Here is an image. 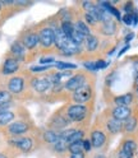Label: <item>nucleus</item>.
<instances>
[{"instance_id": "obj_1", "label": "nucleus", "mask_w": 138, "mask_h": 158, "mask_svg": "<svg viewBox=\"0 0 138 158\" xmlns=\"http://www.w3.org/2000/svg\"><path fill=\"white\" fill-rule=\"evenodd\" d=\"M29 77H31L29 73L19 72L18 74L8 78L5 81L4 85L8 89V92L12 94L13 98L23 100V98L27 97V93H28V89H29Z\"/></svg>"}, {"instance_id": "obj_2", "label": "nucleus", "mask_w": 138, "mask_h": 158, "mask_svg": "<svg viewBox=\"0 0 138 158\" xmlns=\"http://www.w3.org/2000/svg\"><path fill=\"white\" fill-rule=\"evenodd\" d=\"M18 41L23 45V47L29 54V61L35 59V55L37 50H40V42H38V33H37V27L36 24L28 26L23 28L18 35Z\"/></svg>"}, {"instance_id": "obj_3", "label": "nucleus", "mask_w": 138, "mask_h": 158, "mask_svg": "<svg viewBox=\"0 0 138 158\" xmlns=\"http://www.w3.org/2000/svg\"><path fill=\"white\" fill-rule=\"evenodd\" d=\"M35 130V124L29 117H21L17 118L15 121H13L11 125H8L5 129L2 130L3 135L6 138H18L28 135Z\"/></svg>"}, {"instance_id": "obj_4", "label": "nucleus", "mask_w": 138, "mask_h": 158, "mask_svg": "<svg viewBox=\"0 0 138 158\" xmlns=\"http://www.w3.org/2000/svg\"><path fill=\"white\" fill-rule=\"evenodd\" d=\"M38 33V42H40L41 51H50L54 48L55 44V26L50 22H41L36 24Z\"/></svg>"}, {"instance_id": "obj_5", "label": "nucleus", "mask_w": 138, "mask_h": 158, "mask_svg": "<svg viewBox=\"0 0 138 158\" xmlns=\"http://www.w3.org/2000/svg\"><path fill=\"white\" fill-rule=\"evenodd\" d=\"M6 144L12 152L31 153L36 147V139L33 135L28 134V135L18 136V138H8Z\"/></svg>"}, {"instance_id": "obj_6", "label": "nucleus", "mask_w": 138, "mask_h": 158, "mask_svg": "<svg viewBox=\"0 0 138 158\" xmlns=\"http://www.w3.org/2000/svg\"><path fill=\"white\" fill-rule=\"evenodd\" d=\"M29 89L37 96H46L51 89V81L49 73L41 75H31L29 77Z\"/></svg>"}, {"instance_id": "obj_7", "label": "nucleus", "mask_w": 138, "mask_h": 158, "mask_svg": "<svg viewBox=\"0 0 138 158\" xmlns=\"http://www.w3.org/2000/svg\"><path fill=\"white\" fill-rule=\"evenodd\" d=\"M63 111L65 114V116L69 118L71 123H82L84 121L88 114H90V110L86 105H77V103H71L67 105L65 107H63Z\"/></svg>"}, {"instance_id": "obj_8", "label": "nucleus", "mask_w": 138, "mask_h": 158, "mask_svg": "<svg viewBox=\"0 0 138 158\" xmlns=\"http://www.w3.org/2000/svg\"><path fill=\"white\" fill-rule=\"evenodd\" d=\"M21 68H22V63L6 52L2 65H0V77L8 79V78L18 74L21 72Z\"/></svg>"}, {"instance_id": "obj_9", "label": "nucleus", "mask_w": 138, "mask_h": 158, "mask_svg": "<svg viewBox=\"0 0 138 158\" xmlns=\"http://www.w3.org/2000/svg\"><path fill=\"white\" fill-rule=\"evenodd\" d=\"M72 123L69 121V118L65 116L63 108L59 111H55L50 118L47 120V129H51V130H56V131H62L67 127H69Z\"/></svg>"}, {"instance_id": "obj_10", "label": "nucleus", "mask_w": 138, "mask_h": 158, "mask_svg": "<svg viewBox=\"0 0 138 158\" xmlns=\"http://www.w3.org/2000/svg\"><path fill=\"white\" fill-rule=\"evenodd\" d=\"M87 84H88L87 74H84V73H77V74H73L64 83V91L73 93L77 89H80V88H82V87H84Z\"/></svg>"}, {"instance_id": "obj_11", "label": "nucleus", "mask_w": 138, "mask_h": 158, "mask_svg": "<svg viewBox=\"0 0 138 158\" xmlns=\"http://www.w3.org/2000/svg\"><path fill=\"white\" fill-rule=\"evenodd\" d=\"M92 97H93V87L91 84H87L72 93V101L77 105H84L90 102Z\"/></svg>"}, {"instance_id": "obj_12", "label": "nucleus", "mask_w": 138, "mask_h": 158, "mask_svg": "<svg viewBox=\"0 0 138 158\" xmlns=\"http://www.w3.org/2000/svg\"><path fill=\"white\" fill-rule=\"evenodd\" d=\"M21 117H29V115L26 112V114H22L19 112V110H8V111H4V112H0V131L8 125H11L13 121H15L17 118H21Z\"/></svg>"}, {"instance_id": "obj_13", "label": "nucleus", "mask_w": 138, "mask_h": 158, "mask_svg": "<svg viewBox=\"0 0 138 158\" xmlns=\"http://www.w3.org/2000/svg\"><path fill=\"white\" fill-rule=\"evenodd\" d=\"M8 54L11 56H13V57H15L17 60H19L22 64L29 61V54L27 52V50L23 47V45L19 42L18 40H14V41L12 42L11 47H9Z\"/></svg>"}, {"instance_id": "obj_14", "label": "nucleus", "mask_w": 138, "mask_h": 158, "mask_svg": "<svg viewBox=\"0 0 138 158\" xmlns=\"http://www.w3.org/2000/svg\"><path fill=\"white\" fill-rule=\"evenodd\" d=\"M59 133H60V138L64 139L68 144L78 142V140H83V136H84V131L82 129H78V127H67V129Z\"/></svg>"}, {"instance_id": "obj_15", "label": "nucleus", "mask_w": 138, "mask_h": 158, "mask_svg": "<svg viewBox=\"0 0 138 158\" xmlns=\"http://www.w3.org/2000/svg\"><path fill=\"white\" fill-rule=\"evenodd\" d=\"M90 140H91L92 148H96V149H101L102 147H105V144L107 142V136H106V134H105V131L102 129L95 127V129L91 130Z\"/></svg>"}, {"instance_id": "obj_16", "label": "nucleus", "mask_w": 138, "mask_h": 158, "mask_svg": "<svg viewBox=\"0 0 138 158\" xmlns=\"http://www.w3.org/2000/svg\"><path fill=\"white\" fill-rule=\"evenodd\" d=\"M132 116V110L131 107H123V106H115L111 110V117L119 121H125L127 118Z\"/></svg>"}, {"instance_id": "obj_17", "label": "nucleus", "mask_w": 138, "mask_h": 158, "mask_svg": "<svg viewBox=\"0 0 138 158\" xmlns=\"http://www.w3.org/2000/svg\"><path fill=\"white\" fill-rule=\"evenodd\" d=\"M41 139L44 143H46L47 145L53 147L59 139H60V133L56 130H51V129H46L45 131H42L41 134Z\"/></svg>"}, {"instance_id": "obj_18", "label": "nucleus", "mask_w": 138, "mask_h": 158, "mask_svg": "<svg viewBox=\"0 0 138 158\" xmlns=\"http://www.w3.org/2000/svg\"><path fill=\"white\" fill-rule=\"evenodd\" d=\"M98 45H100V40H98V37L95 36V35L87 36L86 40H84V44H83L86 51L90 52V54H93L95 51H97Z\"/></svg>"}, {"instance_id": "obj_19", "label": "nucleus", "mask_w": 138, "mask_h": 158, "mask_svg": "<svg viewBox=\"0 0 138 158\" xmlns=\"http://www.w3.org/2000/svg\"><path fill=\"white\" fill-rule=\"evenodd\" d=\"M105 126H106V130L113 135L119 134V133L123 131V123L119 121V120H115V118H113V117L109 118V120L105 123Z\"/></svg>"}, {"instance_id": "obj_20", "label": "nucleus", "mask_w": 138, "mask_h": 158, "mask_svg": "<svg viewBox=\"0 0 138 158\" xmlns=\"http://www.w3.org/2000/svg\"><path fill=\"white\" fill-rule=\"evenodd\" d=\"M98 31H100V33L104 35V36H113L116 32V23L114 21L100 23V26H98Z\"/></svg>"}, {"instance_id": "obj_21", "label": "nucleus", "mask_w": 138, "mask_h": 158, "mask_svg": "<svg viewBox=\"0 0 138 158\" xmlns=\"http://www.w3.org/2000/svg\"><path fill=\"white\" fill-rule=\"evenodd\" d=\"M134 101V97L132 93H125L122 96H116L114 98V103L116 106H123V107H129Z\"/></svg>"}, {"instance_id": "obj_22", "label": "nucleus", "mask_w": 138, "mask_h": 158, "mask_svg": "<svg viewBox=\"0 0 138 158\" xmlns=\"http://www.w3.org/2000/svg\"><path fill=\"white\" fill-rule=\"evenodd\" d=\"M73 24H74V29L77 32H80L82 36L87 37V36L92 35L91 33V28L83 22V19H77L75 22H73Z\"/></svg>"}, {"instance_id": "obj_23", "label": "nucleus", "mask_w": 138, "mask_h": 158, "mask_svg": "<svg viewBox=\"0 0 138 158\" xmlns=\"http://www.w3.org/2000/svg\"><path fill=\"white\" fill-rule=\"evenodd\" d=\"M54 66H50V65H35V66H31L29 68L28 73L31 75H41V74H46L51 70Z\"/></svg>"}, {"instance_id": "obj_24", "label": "nucleus", "mask_w": 138, "mask_h": 158, "mask_svg": "<svg viewBox=\"0 0 138 158\" xmlns=\"http://www.w3.org/2000/svg\"><path fill=\"white\" fill-rule=\"evenodd\" d=\"M59 72H72V70H75L78 68L75 64H72V63H68V61H56L55 65H54Z\"/></svg>"}, {"instance_id": "obj_25", "label": "nucleus", "mask_w": 138, "mask_h": 158, "mask_svg": "<svg viewBox=\"0 0 138 158\" xmlns=\"http://www.w3.org/2000/svg\"><path fill=\"white\" fill-rule=\"evenodd\" d=\"M137 127V118L131 116L129 118H127L125 121H123V131L125 133H132Z\"/></svg>"}, {"instance_id": "obj_26", "label": "nucleus", "mask_w": 138, "mask_h": 158, "mask_svg": "<svg viewBox=\"0 0 138 158\" xmlns=\"http://www.w3.org/2000/svg\"><path fill=\"white\" fill-rule=\"evenodd\" d=\"M53 151L55 152V153H59V154H63V153H65V152H68V143L64 140V139H59L53 147Z\"/></svg>"}, {"instance_id": "obj_27", "label": "nucleus", "mask_w": 138, "mask_h": 158, "mask_svg": "<svg viewBox=\"0 0 138 158\" xmlns=\"http://www.w3.org/2000/svg\"><path fill=\"white\" fill-rule=\"evenodd\" d=\"M59 27H60V29L63 31V33L65 36H68L69 38H71L72 33L74 32V24H73V22H60V23H59Z\"/></svg>"}, {"instance_id": "obj_28", "label": "nucleus", "mask_w": 138, "mask_h": 158, "mask_svg": "<svg viewBox=\"0 0 138 158\" xmlns=\"http://www.w3.org/2000/svg\"><path fill=\"white\" fill-rule=\"evenodd\" d=\"M11 101H14V98L12 97L11 93L8 92L5 85L0 87V105H2V103H6V102H11Z\"/></svg>"}, {"instance_id": "obj_29", "label": "nucleus", "mask_w": 138, "mask_h": 158, "mask_svg": "<svg viewBox=\"0 0 138 158\" xmlns=\"http://www.w3.org/2000/svg\"><path fill=\"white\" fill-rule=\"evenodd\" d=\"M68 152L71 153V154L83 152V143H82V140H78V142L68 144Z\"/></svg>"}, {"instance_id": "obj_30", "label": "nucleus", "mask_w": 138, "mask_h": 158, "mask_svg": "<svg viewBox=\"0 0 138 158\" xmlns=\"http://www.w3.org/2000/svg\"><path fill=\"white\" fill-rule=\"evenodd\" d=\"M83 22L88 26V27H97L98 24V21L96 19V17L93 15V14H91V13H84V15H83Z\"/></svg>"}, {"instance_id": "obj_31", "label": "nucleus", "mask_w": 138, "mask_h": 158, "mask_svg": "<svg viewBox=\"0 0 138 158\" xmlns=\"http://www.w3.org/2000/svg\"><path fill=\"white\" fill-rule=\"evenodd\" d=\"M71 40H72V42L73 44H75L77 46H83V44H84V40H86V37L84 36H82L80 32H77L75 29H74V32L72 33V36H71Z\"/></svg>"}, {"instance_id": "obj_32", "label": "nucleus", "mask_w": 138, "mask_h": 158, "mask_svg": "<svg viewBox=\"0 0 138 158\" xmlns=\"http://www.w3.org/2000/svg\"><path fill=\"white\" fill-rule=\"evenodd\" d=\"M122 149H124L127 152H131V153H134L136 149H137V143L133 139H127V140H124V143L122 145Z\"/></svg>"}, {"instance_id": "obj_33", "label": "nucleus", "mask_w": 138, "mask_h": 158, "mask_svg": "<svg viewBox=\"0 0 138 158\" xmlns=\"http://www.w3.org/2000/svg\"><path fill=\"white\" fill-rule=\"evenodd\" d=\"M40 65H50V66H54L56 60L54 56H41L40 60H38Z\"/></svg>"}, {"instance_id": "obj_34", "label": "nucleus", "mask_w": 138, "mask_h": 158, "mask_svg": "<svg viewBox=\"0 0 138 158\" xmlns=\"http://www.w3.org/2000/svg\"><path fill=\"white\" fill-rule=\"evenodd\" d=\"M95 6H96V3H92V2H90V0H84V2L82 3V8H83L84 13H92Z\"/></svg>"}, {"instance_id": "obj_35", "label": "nucleus", "mask_w": 138, "mask_h": 158, "mask_svg": "<svg viewBox=\"0 0 138 158\" xmlns=\"http://www.w3.org/2000/svg\"><path fill=\"white\" fill-rule=\"evenodd\" d=\"M15 107H17V103L14 101L2 103L0 105V112H4V111H8V110H13V108H15Z\"/></svg>"}, {"instance_id": "obj_36", "label": "nucleus", "mask_w": 138, "mask_h": 158, "mask_svg": "<svg viewBox=\"0 0 138 158\" xmlns=\"http://www.w3.org/2000/svg\"><path fill=\"white\" fill-rule=\"evenodd\" d=\"M83 66H84V69L87 72H96L97 69H96V64H95V61H84L83 63Z\"/></svg>"}, {"instance_id": "obj_37", "label": "nucleus", "mask_w": 138, "mask_h": 158, "mask_svg": "<svg viewBox=\"0 0 138 158\" xmlns=\"http://www.w3.org/2000/svg\"><path fill=\"white\" fill-rule=\"evenodd\" d=\"M122 21H123V23L127 24V26L133 24V13H131V14H124L123 18H122Z\"/></svg>"}, {"instance_id": "obj_38", "label": "nucleus", "mask_w": 138, "mask_h": 158, "mask_svg": "<svg viewBox=\"0 0 138 158\" xmlns=\"http://www.w3.org/2000/svg\"><path fill=\"white\" fill-rule=\"evenodd\" d=\"M134 153H131V152H127L124 149H120L118 152V157L116 158H133Z\"/></svg>"}, {"instance_id": "obj_39", "label": "nucleus", "mask_w": 138, "mask_h": 158, "mask_svg": "<svg viewBox=\"0 0 138 158\" xmlns=\"http://www.w3.org/2000/svg\"><path fill=\"white\" fill-rule=\"evenodd\" d=\"M82 143H83V152H84V153L91 152V149H92L91 140H90V139H83V140H82Z\"/></svg>"}, {"instance_id": "obj_40", "label": "nucleus", "mask_w": 138, "mask_h": 158, "mask_svg": "<svg viewBox=\"0 0 138 158\" xmlns=\"http://www.w3.org/2000/svg\"><path fill=\"white\" fill-rule=\"evenodd\" d=\"M134 5H133V3L132 2H127L125 4H124V8H123V10L125 12V14H131V13H133V10H134Z\"/></svg>"}, {"instance_id": "obj_41", "label": "nucleus", "mask_w": 138, "mask_h": 158, "mask_svg": "<svg viewBox=\"0 0 138 158\" xmlns=\"http://www.w3.org/2000/svg\"><path fill=\"white\" fill-rule=\"evenodd\" d=\"M95 64H96V69H97V70H98V69H105L107 65H109V63L102 60V59H100V60H96Z\"/></svg>"}, {"instance_id": "obj_42", "label": "nucleus", "mask_w": 138, "mask_h": 158, "mask_svg": "<svg viewBox=\"0 0 138 158\" xmlns=\"http://www.w3.org/2000/svg\"><path fill=\"white\" fill-rule=\"evenodd\" d=\"M115 78H116V73L115 72H111L109 75L106 77V84H111L115 81Z\"/></svg>"}, {"instance_id": "obj_43", "label": "nucleus", "mask_w": 138, "mask_h": 158, "mask_svg": "<svg viewBox=\"0 0 138 158\" xmlns=\"http://www.w3.org/2000/svg\"><path fill=\"white\" fill-rule=\"evenodd\" d=\"M134 38V33L133 32H131V33H128L125 37H124V42L125 44H128V42H131L132 41V40Z\"/></svg>"}, {"instance_id": "obj_44", "label": "nucleus", "mask_w": 138, "mask_h": 158, "mask_svg": "<svg viewBox=\"0 0 138 158\" xmlns=\"http://www.w3.org/2000/svg\"><path fill=\"white\" fill-rule=\"evenodd\" d=\"M69 158H86L84 156V152H81V153H74V154H71Z\"/></svg>"}, {"instance_id": "obj_45", "label": "nucleus", "mask_w": 138, "mask_h": 158, "mask_svg": "<svg viewBox=\"0 0 138 158\" xmlns=\"http://www.w3.org/2000/svg\"><path fill=\"white\" fill-rule=\"evenodd\" d=\"M133 69H134L136 81H137V83H138V61H134V64H133Z\"/></svg>"}, {"instance_id": "obj_46", "label": "nucleus", "mask_w": 138, "mask_h": 158, "mask_svg": "<svg viewBox=\"0 0 138 158\" xmlns=\"http://www.w3.org/2000/svg\"><path fill=\"white\" fill-rule=\"evenodd\" d=\"M129 48H131V46H129V45H125V47H123L122 50H120V52L118 54V57H120V56H122L123 54H125V52H127L128 50H129Z\"/></svg>"}, {"instance_id": "obj_47", "label": "nucleus", "mask_w": 138, "mask_h": 158, "mask_svg": "<svg viewBox=\"0 0 138 158\" xmlns=\"http://www.w3.org/2000/svg\"><path fill=\"white\" fill-rule=\"evenodd\" d=\"M0 158H11V156L5 151H0Z\"/></svg>"}, {"instance_id": "obj_48", "label": "nucleus", "mask_w": 138, "mask_h": 158, "mask_svg": "<svg viewBox=\"0 0 138 158\" xmlns=\"http://www.w3.org/2000/svg\"><path fill=\"white\" fill-rule=\"evenodd\" d=\"M133 24L134 26L138 24V14H137V12H133Z\"/></svg>"}, {"instance_id": "obj_49", "label": "nucleus", "mask_w": 138, "mask_h": 158, "mask_svg": "<svg viewBox=\"0 0 138 158\" xmlns=\"http://www.w3.org/2000/svg\"><path fill=\"white\" fill-rule=\"evenodd\" d=\"M3 12H4V6H3V4H2V2H0V17H2V14H3Z\"/></svg>"}, {"instance_id": "obj_50", "label": "nucleus", "mask_w": 138, "mask_h": 158, "mask_svg": "<svg viewBox=\"0 0 138 158\" xmlns=\"http://www.w3.org/2000/svg\"><path fill=\"white\" fill-rule=\"evenodd\" d=\"M93 158H106V157H105L104 154H96Z\"/></svg>"}, {"instance_id": "obj_51", "label": "nucleus", "mask_w": 138, "mask_h": 158, "mask_svg": "<svg viewBox=\"0 0 138 158\" xmlns=\"http://www.w3.org/2000/svg\"><path fill=\"white\" fill-rule=\"evenodd\" d=\"M3 23H4V19H3V18H2V17H0V26H2V24H3Z\"/></svg>"}, {"instance_id": "obj_52", "label": "nucleus", "mask_w": 138, "mask_h": 158, "mask_svg": "<svg viewBox=\"0 0 138 158\" xmlns=\"http://www.w3.org/2000/svg\"><path fill=\"white\" fill-rule=\"evenodd\" d=\"M136 91L138 92V83H137V87H136Z\"/></svg>"}]
</instances>
